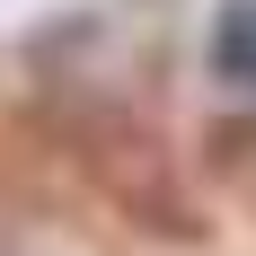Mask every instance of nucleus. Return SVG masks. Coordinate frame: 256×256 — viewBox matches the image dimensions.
Listing matches in <instances>:
<instances>
[{
    "label": "nucleus",
    "instance_id": "obj_1",
    "mask_svg": "<svg viewBox=\"0 0 256 256\" xmlns=\"http://www.w3.org/2000/svg\"><path fill=\"white\" fill-rule=\"evenodd\" d=\"M204 62H212V80H230V88L256 98V0H221V9H212Z\"/></svg>",
    "mask_w": 256,
    "mask_h": 256
}]
</instances>
